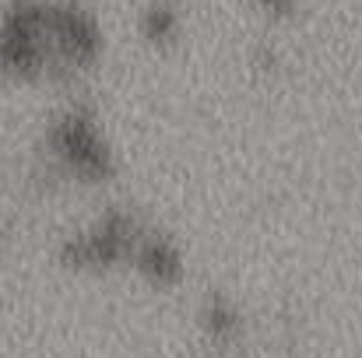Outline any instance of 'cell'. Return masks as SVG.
I'll return each instance as SVG.
<instances>
[{
  "mask_svg": "<svg viewBox=\"0 0 362 358\" xmlns=\"http://www.w3.org/2000/svg\"><path fill=\"white\" fill-rule=\"evenodd\" d=\"M106 25L85 0H4L0 78L14 85L71 81L106 56Z\"/></svg>",
  "mask_w": 362,
  "mask_h": 358,
  "instance_id": "1",
  "label": "cell"
},
{
  "mask_svg": "<svg viewBox=\"0 0 362 358\" xmlns=\"http://www.w3.org/2000/svg\"><path fill=\"white\" fill-rule=\"evenodd\" d=\"M197 330L218 352L236 348L246 334V313H243L240 299L229 295L226 288H208L204 299L197 302Z\"/></svg>",
  "mask_w": 362,
  "mask_h": 358,
  "instance_id": "5",
  "label": "cell"
},
{
  "mask_svg": "<svg viewBox=\"0 0 362 358\" xmlns=\"http://www.w3.org/2000/svg\"><path fill=\"white\" fill-rule=\"evenodd\" d=\"M130 274L141 285H148L151 292H162V295L176 292L187 281V249H183V242L173 232H165V229L148 222L144 236H141L137 249H134Z\"/></svg>",
  "mask_w": 362,
  "mask_h": 358,
  "instance_id": "4",
  "label": "cell"
},
{
  "mask_svg": "<svg viewBox=\"0 0 362 358\" xmlns=\"http://www.w3.org/2000/svg\"><path fill=\"white\" fill-rule=\"evenodd\" d=\"M250 67L257 71V74H264V78H274L278 71H281V49L274 46V42H257L253 49H250Z\"/></svg>",
  "mask_w": 362,
  "mask_h": 358,
  "instance_id": "7",
  "label": "cell"
},
{
  "mask_svg": "<svg viewBox=\"0 0 362 358\" xmlns=\"http://www.w3.org/2000/svg\"><path fill=\"white\" fill-rule=\"evenodd\" d=\"M39 162L46 176L78 190H103L120 179V148L103 113L88 99H71L57 106L39 130Z\"/></svg>",
  "mask_w": 362,
  "mask_h": 358,
  "instance_id": "2",
  "label": "cell"
},
{
  "mask_svg": "<svg viewBox=\"0 0 362 358\" xmlns=\"http://www.w3.org/2000/svg\"><path fill=\"white\" fill-rule=\"evenodd\" d=\"M260 14H267V18H274V21H285V18H292L296 11H299V4L303 0H250Z\"/></svg>",
  "mask_w": 362,
  "mask_h": 358,
  "instance_id": "8",
  "label": "cell"
},
{
  "mask_svg": "<svg viewBox=\"0 0 362 358\" xmlns=\"http://www.w3.org/2000/svg\"><path fill=\"white\" fill-rule=\"evenodd\" d=\"M144 229H148V222L134 208L106 204L99 215H92L88 222H81L78 229L60 236L57 263H60V270L78 274V278H103V274L130 270L134 249L144 236Z\"/></svg>",
  "mask_w": 362,
  "mask_h": 358,
  "instance_id": "3",
  "label": "cell"
},
{
  "mask_svg": "<svg viewBox=\"0 0 362 358\" xmlns=\"http://www.w3.org/2000/svg\"><path fill=\"white\" fill-rule=\"evenodd\" d=\"M137 35L148 49L169 53L187 35V11L180 0H144L137 7Z\"/></svg>",
  "mask_w": 362,
  "mask_h": 358,
  "instance_id": "6",
  "label": "cell"
}]
</instances>
